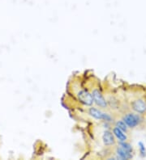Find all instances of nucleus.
I'll return each mask as SVG.
<instances>
[{"mask_svg":"<svg viewBox=\"0 0 146 160\" xmlns=\"http://www.w3.org/2000/svg\"><path fill=\"white\" fill-rule=\"evenodd\" d=\"M123 120L126 123V125L128 126V128H131V129H134V128L137 127L142 121L140 114L136 113H136L135 112L127 113L126 115L123 116Z\"/></svg>","mask_w":146,"mask_h":160,"instance_id":"f257e3e1","label":"nucleus"},{"mask_svg":"<svg viewBox=\"0 0 146 160\" xmlns=\"http://www.w3.org/2000/svg\"><path fill=\"white\" fill-rule=\"evenodd\" d=\"M131 107L136 113L142 115L146 113V102L143 99H136L131 103Z\"/></svg>","mask_w":146,"mask_h":160,"instance_id":"f03ea898","label":"nucleus"},{"mask_svg":"<svg viewBox=\"0 0 146 160\" xmlns=\"http://www.w3.org/2000/svg\"><path fill=\"white\" fill-rule=\"evenodd\" d=\"M89 114L97 120H103L105 121H111L112 120V117L109 114L104 113L95 108H90L89 110Z\"/></svg>","mask_w":146,"mask_h":160,"instance_id":"7ed1b4c3","label":"nucleus"},{"mask_svg":"<svg viewBox=\"0 0 146 160\" xmlns=\"http://www.w3.org/2000/svg\"><path fill=\"white\" fill-rule=\"evenodd\" d=\"M77 96L78 98H79L80 101L82 103H84V105L90 106L92 105L94 102L92 94H90L89 92H87V91H80V92H78Z\"/></svg>","mask_w":146,"mask_h":160,"instance_id":"20e7f679","label":"nucleus"},{"mask_svg":"<svg viewBox=\"0 0 146 160\" xmlns=\"http://www.w3.org/2000/svg\"><path fill=\"white\" fill-rule=\"evenodd\" d=\"M92 96L94 98V100L97 105H98L101 108H106L107 107V102L105 99L104 98L103 95L101 94V92L97 89H94L92 92Z\"/></svg>","mask_w":146,"mask_h":160,"instance_id":"39448f33","label":"nucleus"},{"mask_svg":"<svg viewBox=\"0 0 146 160\" xmlns=\"http://www.w3.org/2000/svg\"><path fill=\"white\" fill-rule=\"evenodd\" d=\"M102 141L105 146L110 147V146H113L115 143V138L114 133H112L111 131H105L102 135Z\"/></svg>","mask_w":146,"mask_h":160,"instance_id":"423d86ee","label":"nucleus"},{"mask_svg":"<svg viewBox=\"0 0 146 160\" xmlns=\"http://www.w3.org/2000/svg\"><path fill=\"white\" fill-rule=\"evenodd\" d=\"M117 155H118V158H120V159H130V158H132V153L127 151V150H124L122 147H118L116 150Z\"/></svg>","mask_w":146,"mask_h":160,"instance_id":"0eeeda50","label":"nucleus"},{"mask_svg":"<svg viewBox=\"0 0 146 160\" xmlns=\"http://www.w3.org/2000/svg\"><path fill=\"white\" fill-rule=\"evenodd\" d=\"M113 133L115 135V137L118 139L119 142H126L127 139V137L125 132H123V130H121L117 126H115L113 129Z\"/></svg>","mask_w":146,"mask_h":160,"instance_id":"6e6552de","label":"nucleus"},{"mask_svg":"<svg viewBox=\"0 0 146 160\" xmlns=\"http://www.w3.org/2000/svg\"><path fill=\"white\" fill-rule=\"evenodd\" d=\"M115 126H117L118 128H119V129H121V130H123V132H127V129H128V126L126 125V123H125L124 121H123V120H120V121H118L116 122V124H115Z\"/></svg>","mask_w":146,"mask_h":160,"instance_id":"1a4fd4ad","label":"nucleus"},{"mask_svg":"<svg viewBox=\"0 0 146 160\" xmlns=\"http://www.w3.org/2000/svg\"><path fill=\"white\" fill-rule=\"evenodd\" d=\"M119 146H120V147L124 149V150H127V151H129V152L131 153H132L133 148L129 143L126 142H119Z\"/></svg>","mask_w":146,"mask_h":160,"instance_id":"9d476101","label":"nucleus"},{"mask_svg":"<svg viewBox=\"0 0 146 160\" xmlns=\"http://www.w3.org/2000/svg\"><path fill=\"white\" fill-rule=\"evenodd\" d=\"M138 146H139V149H140V155H141V157H144L146 154V150H145V148H144V145L143 144V142H140L138 143Z\"/></svg>","mask_w":146,"mask_h":160,"instance_id":"9b49d317","label":"nucleus"},{"mask_svg":"<svg viewBox=\"0 0 146 160\" xmlns=\"http://www.w3.org/2000/svg\"><path fill=\"white\" fill-rule=\"evenodd\" d=\"M145 117H146V116H145Z\"/></svg>","mask_w":146,"mask_h":160,"instance_id":"f8f14e48","label":"nucleus"}]
</instances>
